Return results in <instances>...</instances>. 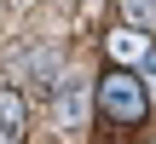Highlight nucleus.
I'll list each match as a JSON object with an SVG mask.
<instances>
[{"instance_id": "20e7f679", "label": "nucleus", "mask_w": 156, "mask_h": 144, "mask_svg": "<svg viewBox=\"0 0 156 144\" xmlns=\"http://www.w3.org/2000/svg\"><path fill=\"white\" fill-rule=\"evenodd\" d=\"M58 121H64V127H81V121H87V87H81V81H64V92H58Z\"/></svg>"}, {"instance_id": "f257e3e1", "label": "nucleus", "mask_w": 156, "mask_h": 144, "mask_svg": "<svg viewBox=\"0 0 156 144\" xmlns=\"http://www.w3.org/2000/svg\"><path fill=\"white\" fill-rule=\"evenodd\" d=\"M98 110H104V121H116V127H139L145 110H151V92H145V81H139L127 63H116V69H104V81H98Z\"/></svg>"}, {"instance_id": "423d86ee", "label": "nucleus", "mask_w": 156, "mask_h": 144, "mask_svg": "<svg viewBox=\"0 0 156 144\" xmlns=\"http://www.w3.org/2000/svg\"><path fill=\"white\" fill-rule=\"evenodd\" d=\"M145 63H151V81H156V46H151V58H145Z\"/></svg>"}, {"instance_id": "39448f33", "label": "nucleus", "mask_w": 156, "mask_h": 144, "mask_svg": "<svg viewBox=\"0 0 156 144\" xmlns=\"http://www.w3.org/2000/svg\"><path fill=\"white\" fill-rule=\"evenodd\" d=\"M127 23H156V0H122Z\"/></svg>"}, {"instance_id": "7ed1b4c3", "label": "nucleus", "mask_w": 156, "mask_h": 144, "mask_svg": "<svg viewBox=\"0 0 156 144\" xmlns=\"http://www.w3.org/2000/svg\"><path fill=\"white\" fill-rule=\"evenodd\" d=\"M17 139H23V98L0 87V144H17Z\"/></svg>"}, {"instance_id": "f03ea898", "label": "nucleus", "mask_w": 156, "mask_h": 144, "mask_svg": "<svg viewBox=\"0 0 156 144\" xmlns=\"http://www.w3.org/2000/svg\"><path fill=\"white\" fill-rule=\"evenodd\" d=\"M110 58H116V63H145V58H151V40H145L139 29H116V35H110Z\"/></svg>"}]
</instances>
